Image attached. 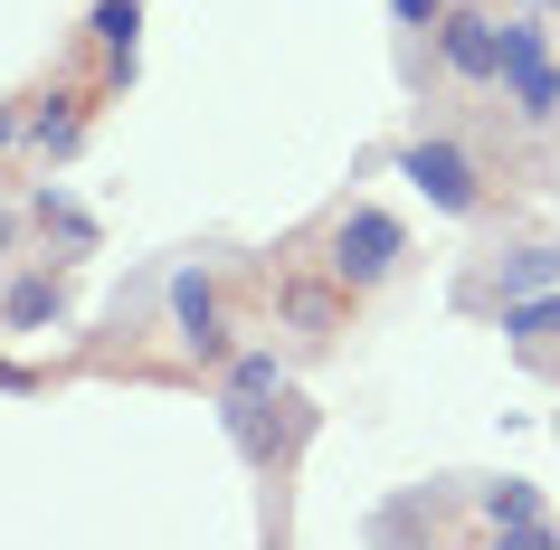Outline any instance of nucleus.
Masks as SVG:
<instances>
[{
  "instance_id": "f257e3e1",
  "label": "nucleus",
  "mask_w": 560,
  "mask_h": 550,
  "mask_svg": "<svg viewBox=\"0 0 560 550\" xmlns=\"http://www.w3.org/2000/svg\"><path fill=\"white\" fill-rule=\"evenodd\" d=\"M399 247H409V237H399L389 209H352V219L332 229V276H342V285H381L389 266H399Z\"/></svg>"
},
{
  "instance_id": "f03ea898",
  "label": "nucleus",
  "mask_w": 560,
  "mask_h": 550,
  "mask_svg": "<svg viewBox=\"0 0 560 550\" xmlns=\"http://www.w3.org/2000/svg\"><path fill=\"white\" fill-rule=\"evenodd\" d=\"M503 86H513V115H523V124H551L560 115V67L541 58V30H532V20L503 30Z\"/></svg>"
},
{
  "instance_id": "7ed1b4c3",
  "label": "nucleus",
  "mask_w": 560,
  "mask_h": 550,
  "mask_svg": "<svg viewBox=\"0 0 560 550\" xmlns=\"http://www.w3.org/2000/svg\"><path fill=\"white\" fill-rule=\"evenodd\" d=\"M399 180H418L428 209H446V219H475V200H485V190H475V162L456 143H409L399 152Z\"/></svg>"
},
{
  "instance_id": "20e7f679",
  "label": "nucleus",
  "mask_w": 560,
  "mask_h": 550,
  "mask_svg": "<svg viewBox=\"0 0 560 550\" xmlns=\"http://www.w3.org/2000/svg\"><path fill=\"white\" fill-rule=\"evenodd\" d=\"M438 48H446V67H456V77H475V86H485V77H503V30L485 20V10H446V20H438Z\"/></svg>"
},
{
  "instance_id": "39448f33",
  "label": "nucleus",
  "mask_w": 560,
  "mask_h": 550,
  "mask_svg": "<svg viewBox=\"0 0 560 550\" xmlns=\"http://www.w3.org/2000/svg\"><path fill=\"white\" fill-rule=\"evenodd\" d=\"M172 323H180V342L200 351V361H229V332H219V294H209L200 266H180V276H172Z\"/></svg>"
},
{
  "instance_id": "423d86ee",
  "label": "nucleus",
  "mask_w": 560,
  "mask_h": 550,
  "mask_svg": "<svg viewBox=\"0 0 560 550\" xmlns=\"http://www.w3.org/2000/svg\"><path fill=\"white\" fill-rule=\"evenodd\" d=\"M485 522H494L503 541H523V550H551V522H541L532 484H494V493H485Z\"/></svg>"
},
{
  "instance_id": "0eeeda50",
  "label": "nucleus",
  "mask_w": 560,
  "mask_h": 550,
  "mask_svg": "<svg viewBox=\"0 0 560 550\" xmlns=\"http://www.w3.org/2000/svg\"><path fill=\"white\" fill-rule=\"evenodd\" d=\"M219 418H229V446H237V456H276V428H266V399H257V389H229V399H219Z\"/></svg>"
},
{
  "instance_id": "6e6552de",
  "label": "nucleus",
  "mask_w": 560,
  "mask_h": 550,
  "mask_svg": "<svg viewBox=\"0 0 560 550\" xmlns=\"http://www.w3.org/2000/svg\"><path fill=\"white\" fill-rule=\"evenodd\" d=\"M58 276H20V285H10V304H0V323H10V332H38V323H58Z\"/></svg>"
},
{
  "instance_id": "1a4fd4ad",
  "label": "nucleus",
  "mask_w": 560,
  "mask_h": 550,
  "mask_svg": "<svg viewBox=\"0 0 560 550\" xmlns=\"http://www.w3.org/2000/svg\"><path fill=\"white\" fill-rule=\"evenodd\" d=\"M503 332H513V342H551V332H560V285L513 294V304H503Z\"/></svg>"
},
{
  "instance_id": "9d476101",
  "label": "nucleus",
  "mask_w": 560,
  "mask_h": 550,
  "mask_svg": "<svg viewBox=\"0 0 560 550\" xmlns=\"http://www.w3.org/2000/svg\"><path fill=\"white\" fill-rule=\"evenodd\" d=\"M541 285H560V247H523V257H503V276H494L503 304H513V294H541Z\"/></svg>"
},
{
  "instance_id": "9b49d317",
  "label": "nucleus",
  "mask_w": 560,
  "mask_h": 550,
  "mask_svg": "<svg viewBox=\"0 0 560 550\" xmlns=\"http://www.w3.org/2000/svg\"><path fill=\"white\" fill-rule=\"evenodd\" d=\"M133 30H143V10H133V0H95V38H105L115 58H133Z\"/></svg>"
},
{
  "instance_id": "f8f14e48",
  "label": "nucleus",
  "mask_w": 560,
  "mask_h": 550,
  "mask_svg": "<svg viewBox=\"0 0 560 550\" xmlns=\"http://www.w3.org/2000/svg\"><path fill=\"white\" fill-rule=\"evenodd\" d=\"M229 389H257V399H285V371H276V351H247V361H229Z\"/></svg>"
},
{
  "instance_id": "ddd939ff",
  "label": "nucleus",
  "mask_w": 560,
  "mask_h": 550,
  "mask_svg": "<svg viewBox=\"0 0 560 550\" xmlns=\"http://www.w3.org/2000/svg\"><path fill=\"white\" fill-rule=\"evenodd\" d=\"M30 143L48 152V162H58V152H77V115H67V95H58V105H48V115L30 124Z\"/></svg>"
},
{
  "instance_id": "4468645a",
  "label": "nucleus",
  "mask_w": 560,
  "mask_h": 550,
  "mask_svg": "<svg viewBox=\"0 0 560 550\" xmlns=\"http://www.w3.org/2000/svg\"><path fill=\"white\" fill-rule=\"evenodd\" d=\"M438 10H446V0H389V20H399V30H428Z\"/></svg>"
},
{
  "instance_id": "2eb2a0df",
  "label": "nucleus",
  "mask_w": 560,
  "mask_h": 550,
  "mask_svg": "<svg viewBox=\"0 0 560 550\" xmlns=\"http://www.w3.org/2000/svg\"><path fill=\"white\" fill-rule=\"evenodd\" d=\"M0 389H38V379H30V371H20V361H0Z\"/></svg>"
},
{
  "instance_id": "dca6fc26",
  "label": "nucleus",
  "mask_w": 560,
  "mask_h": 550,
  "mask_svg": "<svg viewBox=\"0 0 560 550\" xmlns=\"http://www.w3.org/2000/svg\"><path fill=\"white\" fill-rule=\"evenodd\" d=\"M523 10H560V0H523Z\"/></svg>"
},
{
  "instance_id": "f3484780",
  "label": "nucleus",
  "mask_w": 560,
  "mask_h": 550,
  "mask_svg": "<svg viewBox=\"0 0 560 550\" xmlns=\"http://www.w3.org/2000/svg\"><path fill=\"white\" fill-rule=\"evenodd\" d=\"M0 143H10V115H0Z\"/></svg>"
},
{
  "instance_id": "a211bd4d",
  "label": "nucleus",
  "mask_w": 560,
  "mask_h": 550,
  "mask_svg": "<svg viewBox=\"0 0 560 550\" xmlns=\"http://www.w3.org/2000/svg\"><path fill=\"white\" fill-rule=\"evenodd\" d=\"M0 247H10V219H0Z\"/></svg>"
}]
</instances>
